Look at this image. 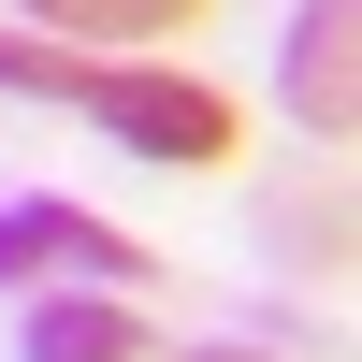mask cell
Masks as SVG:
<instances>
[{"label":"cell","mask_w":362,"mask_h":362,"mask_svg":"<svg viewBox=\"0 0 362 362\" xmlns=\"http://www.w3.org/2000/svg\"><path fill=\"white\" fill-rule=\"evenodd\" d=\"M29 362H160V334H145L131 305H102V290H58V305L29 319Z\"/></svg>","instance_id":"obj_4"},{"label":"cell","mask_w":362,"mask_h":362,"mask_svg":"<svg viewBox=\"0 0 362 362\" xmlns=\"http://www.w3.org/2000/svg\"><path fill=\"white\" fill-rule=\"evenodd\" d=\"M29 276H87V290H131V276H160V261H145L116 218H87V203H0V290H29Z\"/></svg>","instance_id":"obj_2"},{"label":"cell","mask_w":362,"mask_h":362,"mask_svg":"<svg viewBox=\"0 0 362 362\" xmlns=\"http://www.w3.org/2000/svg\"><path fill=\"white\" fill-rule=\"evenodd\" d=\"M0 87H29V102H73L87 131H116L131 160H232V87L203 73H160V58H87V44H29V29H0Z\"/></svg>","instance_id":"obj_1"},{"label":"cell","mask_w":362,"mask_h":362,"mask_svg":"<svg viewBox=\"0 0 362 362\" xmlns=\"http://www.w3.org/2000/svg\"><path fill=\"white\" fill-rule=\"evenodd\" d=\"M290 102H305V131L348 145V116H362V0H305L290 15Z\"/></svg>","instance_id":"obj_3"},{"label":"cell","mask_w":362,"mask_h":362,"mask_svg":"<svg viewBox=\"0 0 362 362\" xmlns=\"http://www.w3.org/2000/svg\"><path fill=\"white\" fill-rule=\"evenodd\" d=\"M44 29H102V44H160V29H189L203 0H29Z\"/></svg>","instance_id":"obj_5"}]
</instances>
